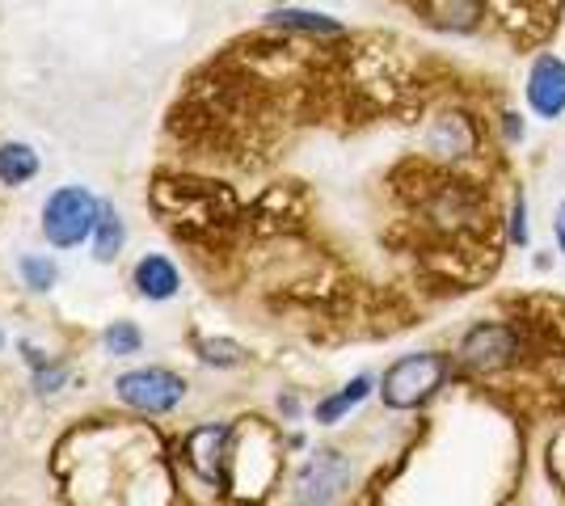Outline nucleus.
Here are the masks:
<instances>
[{"label":"nucleus","instance_id":"f257e3e1","mask_svg":"<svg viewBox=\"0 0 565 506\" xmlns=\"http://www.w3.org/2000/svg\"><path fill=\"white\" fill-rule=\"evenodd\" d=\"M102 216V198L85 186H60L47 194L43 203V233L55 249H76L81 241H89Z\"/></svg>","mask_w":565,"mask_h":506},{"label":"nucleus","instance_id":"f03ea898","mask_svg":"<svg viewBox=\"0 0 565 506\" xmlns=\"http://www.w3.org/2000/svg\"><path fill=\"white\" fill-rule=\"evenodd\" d=\"M448 376V359L444 355H405L384 372V406L388 410H418L423 401H430Z\"/></svg>","mask_w":565,"mask_h":506},{"label":"nucleus","instance_id":"7ed1b4c3","mask_svg":"<svg viewBox=\"0 0 565 506\" xmlns=\"http://www.w3.org/2000/svg\"><path fill=\"white\" fill-rule=\"evenodd\" d=\"M523 106H527L532 119H541V122L565 119V55L541 51V55L527 64V76H523Z\"/></svg>","mask_w":565,"mask_h":506},{"label":"nucleus","instance_id":"20e7f679","mask_svg":"<svg viewBox=\"0 0 565 506\" xmlns=\"http://www.w3.org/2000/svg\"><path fill=\"white\" fill-rule=\"evenodd\" d=\"M118 397L140 413H166L186 397V380L166 372V367H140V372H127L118 380Z\"/></svg>","mask_w":565,"mask_h":506},{"label":"nucleus","instance_id":"39448f33","mask_svg":"<svg viewBox=\"0 0 565 506\" xmlns=\"http://www.w3.org/2000/svg\"><path fill=\"white\" fill-rule=\"evenodd\" d=\"M351 485V464L342 452H321L305 464L296 482V506H338Z\"/></svg>","mask_w":565,"mask_h":506},{"label":"nucleus","instance_id":"423d86ee","mask_svg":"<svg viewBox=\"0 0 565 506\" xmlns=\"http://www.w3.org/2000/svg\"><path fill=\"white\" fill-rule=\"evenodd\" d=\"M515 355H519V337L507 325H494V321L472 325L465 346H460V363L469 372H502V367L515 363Z\"/></svg>","mask_w":565,"mask_h":506},{"label":"nucleus","instance_id":"0eeeda50","mask_svg":"<svg viewBox=\"0 0 565 506\" xmlns=\"http://www.w3.org/2000/svg\"><path fill=\"white\" fill-rule=\"evenodd\" d=\"M414 13H418V22L439 34L469 39L490 22V0H414Z\"/></svg>","mask_w":565,"mask_h":506},{"label":"nucleus","instance_id":"6e6552de","mask_svg":"<svg viewBox=\"0 0 565 506\" xmlns=\"http://www.w3.org/2000/svg\"><path fill=\"white\" fill-rule=\"evenodd\" d=\"M262 22L282 34H305V39H342L347 22L333 18L326 9H308V4H275L262 13Z\"/></svg>","mask_w":565,"mask_h":506},{"label":"nucleus","instance_id":"1a4fd4ad","mask_svg":"<svg viewBox=\"0 0 565 506\" xmlns=\"http://www.w3.org/2000/svg\"><path fill=\"white\" fill-rule=\"evenodd\" d=\"M477 144H481V131H477L472 115H465V110H448V115H439V119L426 127V148L435 157H444V161L472 157Z\"/></svg>","mask_w":565,"mask_h":506},{"label":"nucleus","instance_id":"9d476101","mask_svg":"<svg viewBox=\"0 0 565 506\" xmlns=\"http://www.w3.org/2000/svg\"><path fill=\"white\" fill-rule=\"evenodd\" d=\"M39 177V152L22 140L0 144V186H25Z\"/></svg>","mask_w":565,"mask_h":506},{"label":"nucleus","instance_id":"9b49d317","mask_svg":"<svg viewBox=\"0 0 565 506\" xmlns=\"http://www.w3.org/2000/svg\"><path fill=\"white\" fill-rule=\"evenodd\" d=\"M224 443H228V431H224V427H207V431L190 434L186 452H190L194 473L215 477V473H220V464H224Z\"/></svg>","mask_w":565,"mask_h":506},{"label":"nucleus","instance_id":"f8f14e48","mask_svg":"<svg viewBox=\"0 0 565 506\" xmlns=\"http://www.w3.org/2000/svg\"><path fill=\"white\" fill-rule=\"evenodd\" d=\"M136 288L148 295V300H169L173 291H178V270H173V262L169 258H143L140 266H136Z\"/></svg>","mask_w":565,"mask_h":506},{"label":"nucleus","instance_id":"ddd939ff","mask_svg":"<svg viewBox=\"0 0 565 506\" xmlns=\"http://www.w3.org/2000/svg\"><path fill=\"white\" fill-rule=\"evenodd\" d=\"M122 216L115 212V203H102V216H97V228H94V254L97 262H115L118 249H122Z\"/></svg>","mask_w":565,"mask_h":506},{"label":"nucleus","instance_id":"4468645a","mask_svg":"<svg viewBox=\"0 0 565 506\" xmlns=\"http://www.w3.org/2000/svg\"><path fill=\"white\" fill-rule=\"evenodd\" d=\"M367 388H372V380H363V376H359V380H351V385L342 388L338 397H330V401H321V406H317V422H338V418L351 410V406H359V401L367 397Z\"/></svg>","mask_w":565,"mask_h":506},{"label":"nucleus","instance_id":"2eb2a0df","mask_svg":"<svg viewBox=\"0 0 565 506\" xmlns=\"http://www.w3.org/2000/svg\"><path fill=\"white\" fill-rule=\"evenodd\" d=\"M22 274L34 291H47L55 283V262H47V258H22Z\"/></svg>","mask_w":565,"mask_h":506},{"label":"nucleus","instance_id":"dca6fc26","mask_svg":"<svg viewBox=\"0 0 565 506\" xmlns=\"http://www.w3.org/2000/svg\"><path fill=\"white\" fill-rule=\"evenodd\" d=\"M199 351H203V359L220 363V367H233V363L245 359V351L236 342H199Z\"/></svg>","mask_w":565,"mask_h":506},{"label":"nucleus","instance_id":"f3484780","mask_svg":"<svg viewBox=\"0 0 565 506\" xmlns=\"http://www.w3.org/2000/svg\"><path fill=\"white\" fill-rule=\"evenodd\" d=\"M106 346H110L115 355H136V351H140V330H131V325H115V330L106 334Z\"/></svg>","mask_w":565,"mask_h":506},{"label":"nucleus","instance_id":"a211bd4d","mask_svg":"<svg viewBox=\"0 0 565 506\" xmlns=\"http://www.w3.org/2000/svg\"><path fill=\"white\" fill-rule=\"evenodd\" d=\"M511 241L527 245V198H523V191H515V198H511Z\"/></svg>","mask_w":565,"mask_h":506},{"label":"nucleus","instance_id":"6ab92c4d","mask_svg":"<svg viewBox=\"0 0 565 506\" xmlns=\"http://www.w3.org/2000/svg\"><path fill=\"white\" fill-rule=\"evenodd\" d=\"M502 136H507L511 144H519V140H523V115L507 110V115H502Z\"/></svg>","mask_w":565,"mask_h":506},{"label":"nucleus","instance_id":"aec40b11","mask_svg":"<svg viewBox=\"0 0 565 506\" xmlns=\"http://www.w3.org/2000/svg\"><path fill=\"white\" fill-rule=\"evenodd\" d=\"M553 237H557V245H562L565 254V198L557 203V216H553Z\"/></svg>","mask_w":565,"mask_h":506}]
</instances>
